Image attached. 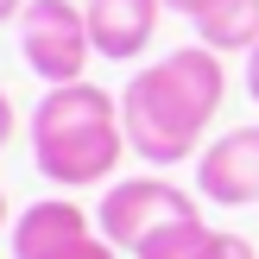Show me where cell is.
Listing matches in <instances>:
<instances>
[{"mask_svg": "<svg viewBox=\"0 0 259 259\" xmlns=\"http://www.w3.org/2000/svg\"><path fill=\"white\" fill-rule=\"evenodd\" d=\"M228 95V70L222 51L209 45H177L158 63L133 76L120 89V120H126V146L146 164H184L202 146L209 120L222 114Z\"/></svg>", "mask_w": 259, "mask_h": 259, "instance_id": "1", "label": "cell"}, {"mask_svg": "<svg viewBox=\"0 0 259 259\" xmlns=\"http://www.w3.org/2000/svg\"><path fill=\"white\" fill-rule=\"evenodd\" d=\"M126 120H120V95L82 82L45 89L32 108V164L38 177H51L57 190H89V184H114L126 158Z\"/></svg>", "mask_w": 259, "mask_h": 259, "instance_id": "2", "label": "cell"}, {"mask_svg": "<svg viewBox=\"0 0 259 259\" xmlns=\"http://www.w3.org/2000/svg\"><path fill=\"white\" fill-rule=\"evenodd\" d=\"M177 222H202V209L171 177H114V184L101 190V202H95L101 240H114L120 253H139L152 234H164V228H177Z\"/></svg>", "mask_w": 259, "mask_h": 259, "instance_id": "3", "label": "cell"}, {"mask_svg": "<svg viewBox=\"0 0 259 259\" xmlns=\"http://www.w3.org/2000/svg\"><path fill=\"white\" fill-rule=\"evenodd\" d=\"M89 51H95V38H89V13L76 0H25V13H19V57H25V70L38 82H51V89L82 82Z\"/></svg>", "mask_w": 259, "mask_h": 259, "instance_id": "4", "label": "cell"}, {"mask_svg": "<svg viewBox=\"0 0 259 259\" xmlns=\"http://www.w3.org/2000/svg\"><path fill=\"white\" fill-rule=\"evenodd\" d=\"M196 196L215 209H253L259 202V126H228L196 152Z\"/></svg>", "mask_w": 259, "mask_h": 259, "instance_id": "5", "label": "cell"}, {"mask_svg": "<svg viewBox=\"0 0 259 259\" xmlns=\"http://www.w3.org/2000/svg\"><path fill=\"white\" fill-rule=\"evenodd\" d=\"M89 38H95V57L108 63H133L139 51L152 45L164 19V0H89Z\"/></svg>", "mask_w": 259, "mask_h": 259, "instance_id": "6", "label": "cell"}, {"mask_svg": "<svg viewBox=\"0 0 259 259\" xmlns=\"http://www.w3.org/2000/svg\"><path fill=\"white\" fill-rule=\"evenodd\" d=\"M82 234H95L89 215L76 209L70 196H45V202H32V209L13 215V259H38V253L70 247V240H82Z\"/></svg>", "mask_w": 259, "mask_h": 259, "instance_id": "7", "label": "cell"}, {"mask_svg": "<svg viewBox=\"0 0 259 259\" xmlns=\"http://www.w3.org/2000/svg\"><path fill=\"white\" fill-rule=\"evenodd\" d=\"M196 45H209V51H253L259 45V0H215L209 13H196Z\"/></svg>", "mask_w": 259, "mask_h": 259, "instance_id": "8", "label": "cell"}, {"mask_svg": "<svg viewBox=\"0 0 259 259\" xmlns=\"http://www.w3.org/2000/svg\"><path fill=\"white\" fill-rule=\"evenodd\" d=\"M202 240H209V222H177V228H164V234H152L133 259H196Z\"/></svg>", "mask_w": 259, "mask_h": 259, "instance_id": "9", "label": "cell"}, {"mask_svg": "<svg viewBox=\"0 0 259 259\" xmlns=\"http://www.w3.org/2000/svg\"><path fill=\"white\" fill-rule=\"evenodd\" d=\"M196 259H259V253H253V240H240V234H222V228H209V240L196 247Z\"/></svg>", "mask_w": 259, "mask_h": 259, "instance_id": "10", "label": "cell"}, {"mask_svg": "<svg viewBox=\"0 0 259 259\" xmlns=\"http://www.w3.org/2000/svg\"><path fill=\"white\" fill-rule=\"evenodd\" d=\"M120 247L114 240H101V228L95 234H82V240H70V247H51V253H38V259H114Z\"/></svg>", "mask_w": 259, "mask_h": 259, "instance_id": "11", "label": "cell"}, {"mask_svg": "<svg viewBox=\"0 0 259 259\" xmlns=\"http://www.w3.org/2000/svg\"><path fill=\"white\" fill-rule=\"evenodd\" d=\"M13 126H19V114H13V95H7V89H0V146H7V139H13Z\"/></svg>", "mask_w": 259, "mask_h": 259, "instance_id": "12", "label": "cell"}, {"mask_svg": "<svg viewBox=\"0 0 259 259\" xmlns=\"http://www.w3.org/2000/svg\"><path fill=\"white\" fill-rule=\"evenodd\" d=\"M215 0H164V13H184V19H196V13H209Z\"/></svg>", "mask_w": 259, "mask_h": 259, "instance_id": "13", "label": "cell"}, {"mask_svg": "<svg viewBox=\"0 0 259 259\" xmlns=\"http://www.w3.org/2000/svg\"><path fill=\"white\" fill-rule=\"evenodd\" d=\"M247 95H253V101H259V45H253V51H247Z\"/></svg>", "mask_w": 259, "mask_h": 259, "instance_id": "14", "label": "cell"}, {"mask_svg": "<svg viewBox=\"0 0 259 259\" xmlns=\"http://www.w3.org/2000/svg\"><path fill=\"white\" fill-rule=\"evenodd\" d=\"M19 13H25V0H0V25H19Z\"/></svg>", "mask_w": 259, "mask_h": 259, "instance_id": "15", "label": "cell"}, {"mask_svg": "<svg viewBox=\"0 0 259 259\" xmlns=\"http://www.w3.org/2000/svg\"><path fill=\"white\" fill-rule=\"evenodd\" d=\"M7 228H13V215H7V190H0V234H7Z\"/></svg>", "mask_w": 259, "mask_h": 259, "instance_id": "16", "label": "cell"}]
</instances>
